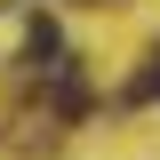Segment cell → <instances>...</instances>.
I'll return each instance as SVG.
<instances>
[{"instance_id":"1","label":"cell","mask_w":160,"mask_h":160,"mask_svg":"<svg viewBox=\"0 0 160 160\" xmlns=\"http://www.w3.org/2000/svg\"><path fill=\"white\" fill-rule=\"evenodd\" d=\"M24 64H56V24L32 16V32H24Z\"/></svg>"},{"instance_id":"2","label":"cell","mask_w":160,"mask_h":160,"mask_svg":"<svg viewBox=\"0 0 160 160\" xmlns=\"http://www.w3.org/2000/svg\"><path fill=\"white\" fill-rule=\"evenodd\" d=\"M136 96H160V64H152V72H144V80H136Z\"/></svg>"}]
</instances>
